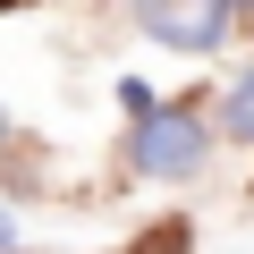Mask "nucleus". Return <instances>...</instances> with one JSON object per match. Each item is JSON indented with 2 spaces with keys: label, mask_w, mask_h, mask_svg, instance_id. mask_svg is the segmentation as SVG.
<instances>
[{
  "label": "nucleus",
  "mask_w": 254,
  "mask_h": 254,
  "mask_svg": "<svg viewBox=\"0 0 254 254\" xmlns=\"http://www.w3.org/2000/svg\"><path fill=\"white\" fill-rule=\"evenodd\" d=\"M203 119L195 110H144L136 119V136H127V161H136L144 178H187V170H203Z\"/></svg>",
  "instance_id": "obj_1"
},
{
  "label": "nucleus",
  "mask_w": 254,
  "mask_h": 254,
  "mask_svg": "<svg viewBox=\"0 0 254 254\" xmlns=\"http://www.w3.org/2000/svg\"><path fill=\"white\" fill-rule=\"evenodd\" d=\"M136 9L170 51H212L229 34V0H136Z\"/></svg>",
  "instance_id": "obj_2"
},
{
  "label": "nucleus",
  "mask_w": 254,
  "mask_h": 254,
  "mask_svg": "<svg viewBox=\"0 0 254 254\" xmlns=\"http://www.w3.org/2000/svg\"><path fill=\"white\" fill-rule=\"evenodd\" d=\"M220 127H229L237 144H254V68H246V76L229 85V102H220Z\"/></svg>",
  "instance_id": "obj_3"
},
{
  "label": "nucleus",
  "mask_w": 254,
  "mask_h": 254,
  "mask_svg": "<svg viewBox=\"0 0 254 254\" xmlns=\"http://www.w3.org/2000/svg\"><path fill=\"white\" fill-rule=\"evenodd\" d=\"M119 102H127V119H144V110H161V102H153V85H144V76H127V85H119Z\"/></svg>",
  "instance_id": "obj_4"
},
{
  "label": "nucleus",
  "mask_w": 254,
  "mask_h": 254,
  "mask_svg": "<svg viewBox=\"0 0 254 254\" xmlns=\"http://www.w3.org/2000/svg\"><path fill=\"white\" fill-rule=\"evenodd\" d=\"M9 237H17V229H9V212H0V254H9Z\"/></svg>",
  "instance_id": "obj_5"
},
{
  "label": "nucleus",
  "mask_w": 254,
  "mask_h": 254,
  "mask_svg": "<svg viewBox=\"0 0 254 254\" xmlns=\"http://www.w3.org/2000/svg\"><path fill=\"white\" fill-rule=\"evenodd\" d=\"M0 144H9V110H0Z\"/></svg>",
  "instance_id": "obj_6"
},
{
  "label": "nucleus",
  "mask_w": 254,
  "mask_h": 254,
  "mask_svg": "<svg viewBox=\"0 0 254 254\" xmlns=\"http://www.w3.org/2000/svg\"><path fill=\"white\" fill-rule=\"evenodd\" d=\"M246 9H254V0H246Z\"/></svg>",
  "instance_id": "obj_7"
}]
</instances>
